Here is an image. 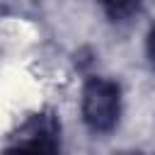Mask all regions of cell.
Here are the masks:
<instances>
[{
  "instance_id": "cell-1",
  "label": "cell",
  "mask_w": 155,
  "mask_h": 155,
  "mask_svg": "<svg viewBox=\"0 0 155 155\" xmlns=\"http://www.w3.org/2000/svg\"><path fill=\"white\" fill-rule=\"evenodd\" d=\"M121 114V90L109 78H90L82 87V119L92 133H109Z\"/></svg>"
},
{
  "instance_id": "cell-2",
  "label": "cell",
  "mask_w": 155,
  "mask_h": 155,
  "mask_svg": "<svg viewBox=\"0 0 155 155\" xmlns=\"http://www.w3.org/2000/svg\"><path fill=\"white\" fill-rule=\"evenodd\" d=\"M58 136H61V126H58L56 116L51 111H41L19 126V131L12 136L10 148L12 150L53 153V150H58Z\"/></svg>"
},
{
  "instance_id": "cell-3",
  "label": "cell",
  "mask_w": 155,
  "mask_h": 155,
  "mask_svg": "<svg viewBox=\"0 0 155 155\" xmlns=\"http://www.w3.org/2000/svg\"><path fill=\"white\" fill-rule=\"evenodd\" d=\"M140 0H99V5L107 10L109 17L114 19H121V17H128L136 7H138Z\"/></svg>"
},
{
  "instance_id": "cell-4",
  "label": "cell",
  "mask_w": 155,
  "mask_h": 155,
  "mask_svg": "<svg viewBox=\"0 0 155 155\" xmlns=\"http://www.w3.org/2000/svg\"><path fill=\"white\" fill-rule=\"evenodd\" d=\"M148 56H150V61L155 63V27H153L150 34H148Z\"/></svg>"
}]
</instances>
